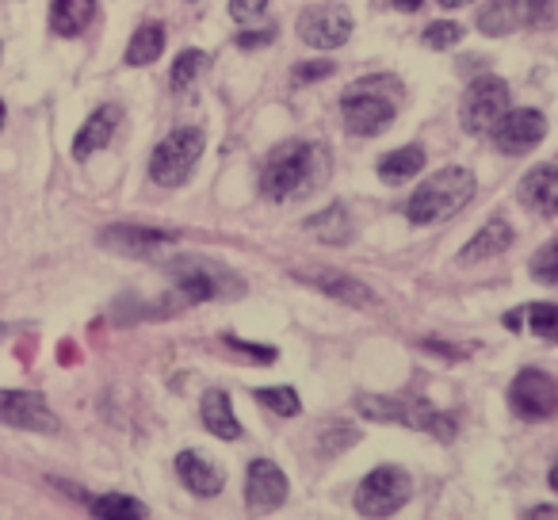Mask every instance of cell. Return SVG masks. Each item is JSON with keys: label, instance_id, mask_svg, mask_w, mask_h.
Returning a JSON list of instances; mask_svg holds the SVG:
<instances>
[{"label": "cell", "instance_id": "f1b7e54d", "mask_svg": "<svg viewBox=\"0 0 558 520\" xmlns=\"http://www.w3.org/2000/svg\"><path fill=\"white\" fill-rule=\"evenodd\" d=\"M253 398L260 406H268L271 413H279V418H299L303 413V402H299V395L291 387H260L253 390Z\"/></svg>", "mask_w": 558, "mask_h": 520}, {"label": "cell", "instance_id": "e0dca14e", "mask_svg": "<svg viewBox=\"0 0 558 520\" xmlns=\"http://www.w3.org/2000/svg\"><path fill=\"white\" fill-rule=\"evenodd\" d=\"M520 203L543 218L558 215V169L555 165H539V169H532L524 180H520Z\"/></svg>", "mask_w": 558, "mask_h": 520}, {"label": "cell", "instance_id": "7402d4cb", "mask_svg": "<svg viewBox=\"0 0 558 520\" xmlns=\"http://www.w3.org/2000/svg\"><path fill=\"white\" fill-rule=\"evenodd\" d=\"M93 20H96V0H54V4H50V27H54L62 39L85 35Z\"/></svg>", "mask_w": 558, "mask_h": 520}, {"label": "cell", "instance_id": "603a6c76", "mask_svg": "<svg viewBox=\"0 0 558 520\" xmlns=\"http://www.w3.org/2000/svg\"><path fill=\"white\" fill-rule=\"evenodd\" d=\"M505 326L509 329L527 326L535 337L558 341V303H532V306H524V311H512L509 318H505Z\"/></svg>", "mask_w": 558, "mask_h": 520}, {"label": "cell", "instance_id": "1f68e13d", "mask_svg": "<svg viewBox=\"0 0 558 520\" xmlns=\"http://www.w3.org/2000/svg\"><path fill=\"white\" fill-rule=\"evenodd\" d=\"M527 27L535 32L558 27V0H527Z\"/></svg>", "mask_w": 558, "mask_h": 520}, {"label": "cell", "instance_id": "277c9868", "mask_svg": "<svg viewBox=\"0 0 558 520\" xmlns=\"http://www.w3.org/2000/svg\"><path fill=\"white\" fill-rule=\"evenodd\" d=\"M360 418L367 421H383V425H405L417 428V433H428L436 440H456V421L448 413L433 410L421 398H395V395H360L356 398Z\"/></svg>", "mask_w": 558, "mask_h": 520}, {"label": "cell", "instance_id": "d4e9b609", "mask_svg": "<svg viewBox=\"0 0 558 520\" xmlns=\"http://www.w3.org/2000/svg\"><path fill=\"white\" fill-rule=\"evenodd\" d=\"M306 230H311L318 241H329V245H344V241L352 238L349 210H344L341 203H333V207H326L322 215L306 218Z\"/></svg>", "mask_w": 558, "mask_h": 520}, {"label": "cell", "instance_id": "6da1fadb", "mask_svg": "<svg viewBox=\"0 0 558 520\" xmlns=\"http://www.w3.org/2000/svg\"><path fill=\"white\" fill-rule=\"evenodd\" d=\"M329 177V154L314 142H288L268 157L260 172V192L268 199H303Z\"/></svg>", "mask_w": 558, "mask_h": 520}, {"label": "cell", "instance_id": "9a60e30c", "mask_svg": "<svg viewBox=\"0 0 558 520\" xmlns=\"http://www.w3.org/2000/svg\"><path fill=\"white\" fill-rule=\"evenodd\" d=\"M169 241H177V233L172 230H154V226H108V230L100 233V245L104 249H116L119 256H149L154 249L169 245Z\"/></svg>", "mask_w": 558, "mask_h": 520}, {"label": "cell", "instance_id": "cb8c5ba5", "mask_svg": "<svg viewBox=\"0 0 558 520\" xmlns=\"http://www.w3.org/2000/svg\"><path fill=\"white\" fill-rule=\"evenodd\" d=\"M421 169H425V149L402 146V149H390L379 161V180H387V184H405V180L417 177Z\"/></svg>", "mask_w": 558, "mask_h": 520}, {"label": "cell", "instance_id": "60d3db41", "mask_svg": "<svg viewBox=\"0 0 558 520\" xmlns=\"http://www.w3.org/2000/svg\"><path fill=\"white\" fill-rule=\"evenodd\" d=\"M0 126H4V104H0Z\"/></svg>", "mask_w": 558, "mask_h": 520}, {"label": "cell", "instance_id": "ffe728a7", "mask_svg": "<svg viewBox=\"0 0 558 520\" xmlns=\"http://www.w3.org/2000/svg\"><path fill=\"white\" fill-rule=\"evenodd\" d=\"M520 27H527V0H489L478 12V32L489 39H501Z\"/></svg>", "mask_w": 558, "mask_h": 520}, {"label": "cell", "instance_id": "9c48e42d", "mask_svg": "<svg viewBox=\"0 0 558 520\" xmlns=\"http://www.w3.org/2000/svg\"><path fill=\"white\" fill-rule=\"evenodd\" d=\"M509 410L524 421H547L558 413V383L539 367H524L509 387Z\"/></svg>", "mask_w": 558, "mask_h": 520}, {"label": "cell", "instance_id": "7a4b0ae2", "mask_svg": "<svg viewBox=\"0 0 558 520\" xmlns=\"http://www.w3.org/2000/svg\"><path fill=\"white\" fill-rule=\"evenodd\" d=\"M474 172L463 169V165H448V169L433 172L417 192L410 195L405 203V218L413 226H433V222H444V218L459 215L466 203L474 199Z\"/></svg>", "mask_w": 558, "mask_h": 520}, {"label": "cell", "instance_id": "30bf717a", "mask_svg": "<svg viewBox=\"0 0 558 520\" xmlns=\"http://www.w3.org/2000/svg\"><path fill=\"white\" fill-rule=\"evenodd\" d=\"M0 425L27 428V433H58L54 410L35 390H0Z\"/></svg>", "mask_w": 558, "mask_h": 520}, {"label": "cell", "instance_id": "74e56055", "mask_svg": "<svg viewBox=\"0 0 558 520\" xmlns=\"http://www.w3.org/2000/svg\"><path fill=\"white\" fill-rule=\"evenodd\" d=\"M395 4H398L402 12H417L421 4H425V0H395Z\"/></svg>", "mask_w": 558, "mask_h": 520}, {"label": "cell", "instance_id": "d6a6232c", "mask_svg": "<svg viewBox=\"0 0 558 520\" xmlns=\"http://www.w3.org/2000/svg\"><path fill=\"white\" fill-rule=\"evenodd\" d=\"M226 344H230V349H238L241 356L256 360V364H276V349H271V344H248V341H238L233 334H226Z\"/></svg>", "mask_w": 558, "mask_h": 520}, {"label": "cell", "instance_id": "4dcf8cb0", "mask_svg": "<svg viewBox=\"0 0 558 520\" xmlns=\"http://www.w3.org/2000/svg\"><path fill=\"white\" fill-rule=\"evenodd\" d=\"M421 39H425L428 50H451L459 39H463V27L451 24V20H436V24L425 27V35H421Z\"/></svg>", "mask_w": 558, "mask_h": 520}, {"label": "cell", "instance_id": "4fadbf2b", "mask_svg": "<svg viewBox=\"0 0 558 520\" xmlns=\"http://www.w3.org/2000/svg\"><path fill=\"white\" fill-rule=\"evenodd\" d=\"M291 276H295L299 283H311V288H318L322 295H333L337 303L356 306V311L375 306L372 288H367V283H360V280H352V276L337 273V268H291Z\"/></svg>", "mask_w": 558, "mask_h": 520}, {"label": "cell", "instance_id": "8d00e7d4", "mask_svg": "<svg viewBox=\"0 0 558 520\" xmlns=\"http://www.w3.org/2000/svg\"><path fill=\"white\" fill-rule=\"evenodd\" d=\"M524 517H558V509H555V505H532Z\"/></svg>", "mask_w": 558, "mask_h": 520}, {"label": "cell", "instance_id": "836d02e7", "mask_svg": "<svg viewBox=\"0 0 558 520\" xmlns=\"http://www.w3.org/2000/svg\"><path fill=\"white\" fill-rule=\"evenodd\" d=\"M264 9H268V0H230V16L238 24H253Z\"/></svg>", "mask_w": 558, "mask_h": 520}, {"label": "cell", "instance_id": "3957f363", "mask_svg": "<svg viewBox=\"0 0 558 520\" xmlns=\"http://www.w3.org/2000/svg\"><path fill=\"white\" fill-rule=\"evenodd\" d=\"M398 100H402V85L395 77H364L344 93L341 116L344 126L360 138L387 131L398 116Z\"/></svg>", "mask_w": 558, "mask_h": 520}, {"label": "cell", "instance_id": "ac0fdd59", "mask_svg": "<svg viewBox=\"0 0 558 520\" xmlns=\"http://www.w3.org/2000/svg\"><path fill=\"white\" fill-rule=\"evenodd\" d=\"M177 474L195 497H218V494H222V486H226L222 471H218L207 456H199V451H180V456H177Z\"/></svg>", "mask_w": 558, "mask_h": 520}, {"label": "cell", "instance_id": "44dd1931", "mask_svg": "<svg viewBox=\"0 0 558 520\" xmlns=\"http://www.w3.org/2000/svg\"><path fill=\"white\" fill-rule=\"evenodd\" d=\"M199 418H203V428L218 440H241V421L230 406V395L226 390H207L199 402Z\"/></svg>", "mask_w": 558, "mask_h": 520}, {"label": "cell", "instance_id": "e575fe53", "mask_svg": "<svg viewBox=\"0 0 558 520\" xmlns=\"http://www.w3.org/2000/svg\"><path fill=\"white\" fill-rule=\"evenodd\" d=\"M333 73V62H306L295 70V85H311V81H326Z\"/></svg>", "mask_w": 558, "mask_h": 520}, {"label": "cell", "instance_id": "4316f807", "mask_svg": "<svg viewBox=\"0 0 558 520\" xmlns=\"http://www.w3.org/2000/svg\"><path fill=\"white\" fill-rule=\"evenodd\" d=\"M88 509L104 520H142L149 517V509L138 501V497H126V494H104V497H93Z\"/></svg>", "mask_w": 558, "mask_h": 520}, {"label": "cell", "instance_id": "2e32d148", "mask_svg": "<svg viewBox=\"0 0 558 520\" xmlns=\"http://www.w3.org/2000/svg\"><path fill=\"white\" fill-rule=\"evenodd\" d=\"M119 123H123V108H119V104H100V108L88 116V123L77 131V138H73V157H77V161H88L96 149H104L111 138H116Z\"/></svg>", "mask_w": 558, "mask_h": 520}, {"label": "cell", "instance_id": "83f0119b", "mask_svg": "<svg viewBox=\"0 0 558 520\" xmlns=\"http://www.w3.org/2000/svg\"><path fill=\"white\" fill-rule=\"evenodd\" d=\"M207 65H210V58L203 55V50H184V55L172 62V77H169L172 93H187V88H195V81L207 73Z\"/></svg>", "mask_w": 558, "mask_h": 520}, {"label": "cell", "instance_id": "5b68a950", "mask_svg": "<svg viewBox=\"0 0 558 520\" xmlns=\"http://www.w3.org/2000/svg\"><path fill=\"white\" fill-rule=\"evenodd\" d=\"M203 146H207V138H203L199 126H180V131L165 134V138L157 142L154 157H149V177H154V184H161V188L187 184L203 157Z\"/></svg>", "mask_w": 558, "mask_h": 520}, {"label": "cell", "instance_id": "ab89813d", "mask_svg": "<svg viewBox=\"0 0 558 520\" xmlns=\"http://www.w3.org/2000/svg\"><path fill=\"white\" fill-rule=\"evenodd\" d=\"M440 9H463V4H471V0H436Z\"/></svg>", "mask_w": 558, "mask_h": 520}, {"label": "cell", "instance_id": "8992f818", "mask_svg": "<svg viewBox=\"0 0 558 520\" xmlns=\"http://www.w3.org/2000/svg\"><path fill=\"white\" fill-rule=\"evenodd\" d=\"M169 276L177 283V295L180 303H210V299H222V295H238L241 280L230 276L226 268L210 265V261H199V256H180L169 265Z\"/></svg>", "mask_w": 558, "mask_h": 520}, {"label": "cell", "instance_id": "484cf974", "mask_svg": "<svg viewBox=\"0 0 558 520\" xmlns=\"http://www.w3.org/2000/svg\"><path fill=\"white\" fill-rule=\"evenodd\" d=\"M165 50V27L161 24H142L138 32H134L131 47H126L123 62L126 65H154L157 58H161Z\"/></svg>", "mask_w": 558, "mask_h": 520}, {"label": "cell", "instance_id": "b9f144b4", "mask_svg": "<svg viewBox=\"0 0 558 520\" xmlns=\"http://www.w3.org/2000/svg\"><path fill=\"white\" fill-rule=\"evenodd\" d=\"M192 4H195V0H192Z\"/></svg>", "mask_w": 558, "mask_h": 520}, {"label": "cell", "instance_id": "52a82bcc", "mask_svg": "<svg viewBox=\"0 0 558 520\" xmlns=\"http://www.w3.org/2000/svg\"><path fill=\"white\" fill-rule=\"evenodd\" d=\"M410 474L398 467H375L356 486V512L360 517H395L410 501Z\"/></svg>", "mask_w": 558, "mask_h": 520}, {"label": "cell", "instance_id": "f546056e", "mask_svg": "<svg viewBox=\"0 0 558 520\" xmlns=\"http://www.w3.org/2000/svg\"><path fill=\"white\" fill-rule=\"evenodd\" d=\"M527 273H532V280L558 288V238H555V241H547V245H543L539 253L532 256V265H527Z\"/></svg>", "mask_w": 558, "mask_h": 520}, {"label": "cell", "instance_id": "5bb4252c", "mask_svg": "<svg viewBox=\"0 0 558 520\" xmlns=\"http://www.w3.org/2000/svg\"><path fill=\"white\" fill-rule=\"evenodd\" d=\"M288 501V474L271 459H253L245 474V505L253 512H271Z\"/></svg>", "mask_w": 558, "mask_h": 520}, {"label": "cell", "instance_id": "d590c367", "mask_svg": "<svg viewBox=\"0 0 558 520\" xmlns=\"http://www.w3.org/2000/svg\"><path fill=\"white\" fill-rule=\"evenodd\" d=\"M271 39H276V32H271V27H264V32H241L233 43H238L241 50H253V47H268Z\"/></svg>", "mask_w": 558, "mask_h": 520}, {"label": "cell", "instance_id": "f35d334b", "mask_svg": "<svg viewBox=\"0 0 558 520\" xmlns=\"http://www.w3.org/2000/svg\"><path fill=\"white\" fill-rule=\"evenodd\" d=\"M547 482H550V489H555V494H558V459H555V463H550V474H547Z\"/></svg>", "mask_w": 558, "mask_h": 520}, {"label": "cell", "instance_id": "8fae6325", "mask_svg": "<svg viewBox=\"0 0 558 520\" xmlns=\"http://www.w3.org/2000/svg\"><path fill=\"white\" fill-rule=\"evenodd\" d=\"M299 39L314 50H337L349 43L352 35V16L337 4H322V9H306L299 16Z\"/></svg>", "mask_w": 558, "mask_h": 520}, {"label": "cell", "instance_id": "7c38bea8", "mask_svg": "<svg viewBox=\"0 0 558 520\" xmlns=\"http://www.w3.org/2000/svg\"><path fill=\"white\" fill-rule=\"evenodd\" d=\"M489 134H494L497 149H505V154H527V149L539 146L543 134H547V116L535 108L505 111Z\"/></svg>", "mask_w": 558, "mask_h": 520}, {"label": "cell", "instance_id": "ba28073f", "mask_svg": "<svg viewBox=\"0 0 558 520\" xmlns=\"http://www.w3.org/2000/svg\"><path fill=\"white\" fill-rule=\"evenodd\" d=\"M505 111H509V85L501 77H478L463 93L459 123H463L466 134H489Z\"/></svg>", "mask_w": 558, "mask_h": 520}, {"label": "cell", "instance_id": "d6986e66", "mask_svg": "<svg viewBox=\"0 0 558 520\" xmlns=\"http://www.w3.org/2000/svg\"><path fill=\"white\" fill-rule=\"evenodd\" d=\"M512 241H517L512 226L505 222V218H489V222L482 226V230L463 245L459 261H463V265H478V261H489V256H501L505 249L512 245Z\"/></svg>", "mask_w": 558, "mask_h": 520}]
</instances>
